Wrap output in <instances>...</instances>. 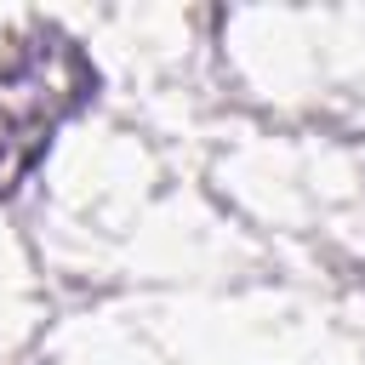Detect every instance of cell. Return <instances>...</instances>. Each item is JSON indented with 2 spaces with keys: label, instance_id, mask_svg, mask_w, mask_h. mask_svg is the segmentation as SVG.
I'll use <instances>...</instances> for the list:
<instances>
[{
  "label": "cell",
  "instance_id": "obj_1",
  "mask_svg": "<svg viewBox=\"0 0 365 365\" xmlns=\"http://www.w3.org/2000/svg\"><path fill=\"white\" fill-rule=\"evenodd\" d=\"M97 103V57L63 23H17L0 34V200L17 194L63 131Z\"/></svg>",
  "mask_w": 365,
  "mask_h": 365
},
{
  "label": "cell",
  "instance_id": "obj_2",
  "mask_svg": "<svg viewBox=\"0 0 365 365\" xmlns=\"http://www.w3.org/2000/svg\"><path fill=\"white\" fill-rule=\"evenodd\" d=\"M228 34H234V46H228L234 51V74L257 97L291 103L319 80V23L314 17L257 11V17H234Z\"/></svg>",
  "mask_w": 365,
  "mask_h": 365
}]
</instances>
